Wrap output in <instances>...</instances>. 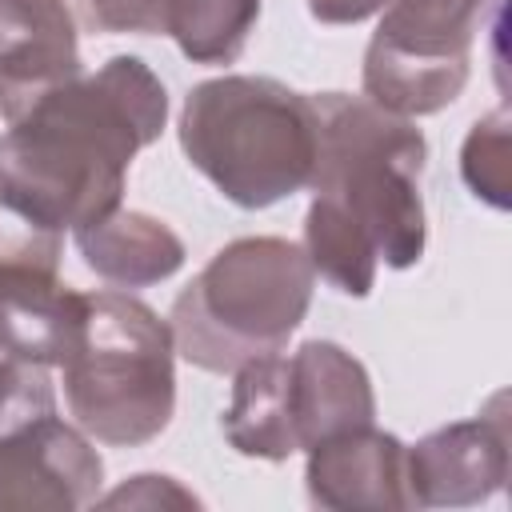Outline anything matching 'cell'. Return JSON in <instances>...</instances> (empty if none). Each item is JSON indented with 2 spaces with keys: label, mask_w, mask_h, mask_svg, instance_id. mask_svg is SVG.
I'll use <instances>...</instances> for the list:
<instances>
[{
  "label": "cell",
  "mask_w": 512,
  "mask_h": 512,
  "mask_svg": "<svg viewBox=\"0 0 512 512\" xmlns=\"http://www.w3.org/2000/svg\"><path fill=\"white\" fill-rule=\"evenodd\" d=\"M392 0H308V12L320 24H360L376 12H384Z\"/></svg>",
  "instance_id": "obj_17"
},
{
  "label": "cell",
  "mask_w": 512,
  "mask_h": 512,
  "mask_svg": "<svg viewBox=\"0 0 512 512\" xmlns=\"http://www.w3.org/2000/svg\"><path fill=\"white\" fill-rule=\"evenodd\" d=\"M508 108H496L492 116L476 120V128L464 140V156H460V172L468 180V188L488 200L492 208H508V188H512V168H508Z\"/></svg>",
  "instance_id": "obj_15"
},
{
  "label": "cell",
  "mask_w": 512,
  "mask_h": 512,
  "mask_svg": "<svg viewBox=\"0 0 512 512\" xmlns=\"http://www.w3.org/2000/svg\"><path fill=\"white\" fill-rule=\"evenodd\" d=\"M508 480V420L504 396L492 416H476L424 436L408 448V488L416 508H464L488 500Z\"/></svg>",
  "instance_id": "obj_10"
},
{
  "label": "cell",
  "mask_w": 512,
  "mask_h": 512,
  "mask_svg": "<svg viewBox=\"0 0 512 512\" xmlns=\"http://www.w3.org/2000/svg\"><path fill=\"white\" fill-rule=\"evenodd\" d=\"M88 0H0V112L12 120L40 92L84 72Z\"/></svg>",
  "instance_id": "obj_9"
},
{
  "label": "cell",
  "mask_w": 512,
  "mask_h": 512,
  "mask_svg": "<svg viewBox=\"0 0 512 512\" xmlns=\"http://www.w3.org/2000/svg\"><path fill=\"white\" fill-rule=\"evenodd\" d=\"M232 376L224 436L244 456L288 460L292 452L364 428L376 416L364 364L332 340H308L292 356H256Z\"/></svg>",
  "instance_id": "obj_6"
},
{
  "label": "cell",
  "mask_w": 512,
  "mask_h": 512,
  "mask_svg": "<svg viewBox=\"0 0 512 512\" xmlns=\"http://www.w3.org/2000/svg\"><path fill=\"white\" fill-rule=\"evenodd\" d=\"M164 120L168 92L140 56H112L92 76L40 92L0 136V208L44 232L100 224Z\"/></svg>",
  "instance_id": "obj_1"
},
{
  "label": "cell",
  "mask_w": 512,
  "mask_h": 512,
  "mask_svg": "<svg viewBox=\"0 0 512 512\" xmlns=\"http://www.w3.org/2000/svg\"><path fill=\"white\" fill-rule=\"evenodd\" d=\"M60 260L0 256V352L64 364L84 328V292L56 276Z\"/></svg>",
  "instance_id": "obj_11"
},
{
  "label": "cell",
  "mask_w": 512,
  "mask_h": 512,
  "mask_svg": "<svg viewBox=\"0 0 512 512\" xmlns=\"http://www.w3.org/2000/svg\"><path fill=\"white\" fill-rule=\"evenodd\" d=\"M96 32L172 36L192 64L240 60L260 0H88Z\"/></svg>",
  "instance_id": "obj_12"
},
{
  "label": "cell",
  "mask_w": 512,
  "mask_h": 512,
  "mask_svg": "<svg viewBox=\"0 0 512 512\" xmlns=\"http://www.w3.org/2000/svg\"><path fill=\"white\" fill-rule=\"evenodd\" d=\"M312 160V204L304 216V252L344 296H368L376 264L412 268L424 256L420 172L424 132L368 96L320 92Z\"/></svg>",
  "instance_id": "obj_2"
},
{
  "label": "cell",
  "mask_w": 512,
  "mask_h": 512,
  "mask_svg": "<svg viewBox=\"0 0 512 512\" xmlns=\"http://www.w3.org/2000/svg\"><path fill=\"white\" fill-rule=\"evenodd\" d=\"M304 480L320 508H416L408 488V448L372 424L312 444Z\"/></svg>",
  "instance_id": "obj_13"
},
{
  "label": "cell",
  "mask_w": 512,
  "mask_h": 512,
  "mask_svg": "<svg viewBox=\"0 0 512 512\" xmlns=\"http://www.w3.org/2000/svg\"><path fill=\"white\" fill-rule=\"evenodd\" d=\"M320 116L312 96L272 76H216L188 92L180 148L240 208H272L308 188Z\"/></svg>",
  "instance_id": "obj_3"
},
{
  "label": "cell",
  "mask_w": 512,
  "mask_h": 512,
  "mask_svg": "<svg viewBox=\"0 0 512 512\" xmlns=\"http://www.w3.org/2000/svg\"><path fill=\"white\" fill-rule=\"evenodd\" d=\"M72 240L84 264L116 288H144V284L168 280L184 264L180 236L156 216L132 212V208H116L100 224L76 228Z\"/></svg>",
  "instance_id": "obj_14"
},
{
  "label": "cell",
  "mask_w": 512,
  "mask_h": 512,
  "mask_svg": "<svg viewBox=\"0 0 512 512\" xmlns=\"http://www.w3.org/2000/svg\"><path fill=\"white\" fill-rule=\"evenodd\" d=\"M312 260L280 236H244L220 248L172 304L176 352L204 372L280 352L312 300Z\"/></svg>",
  "instance_id": "obj_4"
},
{
  "label": "cell",
  "mask_w": 512,
  "mask_h": 512,
  "mask_svg": "<svg viewBox=\"0 0 512 512\" xmlns=\"http://www.w3.org/2000/svg\"><path fill=\"white\" fill-rule=\"evenodd\" d=\"M172 328L128 292H84V328L64 368L68 412L84 436L136 448L160 436L176 404Z\"/></svg>",
  "instance_id": "obj_5"
},
{
  "label": "cell",
  "mask_w": 512,
  "mask_h": 512,
  "mask_svg": "<svg viewBox=\"0 0 512 512\" xmlns=\"http://www.w3.org/2000/svg\"><path fill=\"white\" fill-rule=\"evenodd\" d=\"M100 504H200L192 492H184V488H176L172 484V476H132V484H124V488H116V492H108Z\"/></svg>",
  "instance_id": "obj_16"
},
{
  "label": "cell",
  "mask_w": 512,
  "mask_h": 512,
  "mask_svg": "<svg viewBox=\"0 0 512 512\" xmlns=\"http://www.w3.org/2000/svg\"><path fill=\"white\" fill-rule=\"evenodd\" d=\"M504 0H392L364 52V96L396 116L448 108L464 80L484 16Z\"/></svg>",
  "instance_id": "obj_7"
},
{
  "label": "cell",
  "mask_w": 512,
  "mask_h": 512,
  "mask_svg": "<svg viewBox=\"0 0 512 512\" xmlns=\"http://www.w3.org/2000/svg\"><path fill=\"white\" fill-rule=\"evenodd\" d=\"M104 464L56 412L0 432V508H84L96 500Z\"/></svg>",
  "instance_id": "obj_8"
}]
</instances>
